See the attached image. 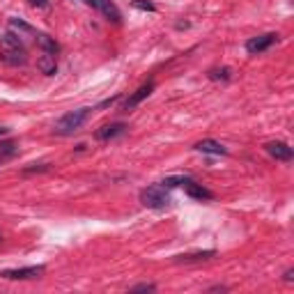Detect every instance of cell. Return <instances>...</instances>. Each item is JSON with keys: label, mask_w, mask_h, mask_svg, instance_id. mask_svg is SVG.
Listing matches in <instances>:
<instances>
[{"label": "cell", "mask_w": 294, "mask_h": 294, "mask_svg": "<svg viewBox=\"0 0 294 294\" xmlns=\"http://www.w3.org/2000/svg\"><path fill=\"white\" fill-rule=\"evenodd\" d=\"M140 202L145 207H150V209H165V207H170L172 198L163 184H154L140 191Z\"/></svg>", "instance_id": "1"}, {"label": "cell", "mask_w": 294, "mask_h": 294, "mask_svg": "<svg viewBox=\"0 0 294 294\" xmlns=\"http://www.w3.org/2000/svg\"><path fill=\"white\" fill-rule=\"evenodd\" d=\"M90 115V108H78V110H72V113L62 115L60 120L55 122V127H53V131H55L57 136H69V134H76L78 129L83 127V122L88 120Z\"/></svg>", "instance_id": "2"}, {"label": "cell", "mask_w": 294, "mask_h": 294, "mask_svg": "<svg viewBox=\"0 0 294 294\" xmlns=\"http://www.w3.org/2000/svg\"><path fill=\"white\" fill-rule=\"evenodd\" d=\"M46 269L41 267V264H37V267H21V269H7V271H3V278L7 280H28V278H39L41 274H44Z\"/></svg>", "instance_id": "3"}, {"label": "cell", "mask_w": 294, "mask_h": 294, "mask_svg": "<svg viewBox=\"0 0 294 294\" xmlns=\"http://www.w3.org/2000/svg\"><path fill=\"white\" fill-rule=\"evenodd\" d=\"M278 41V35L276 32H269V35H262V37H253V39L246 41V51L251 53V55H255V53H264L267 48H271Z\"/></svg>", "instance_id": "4"}, {"label": "cell", "mask_w": 294, "mask_h": 294, "mask_svg": "<svg viewBox=\"0 0 294 294\" xmlns=\"http://www.w3.org/2000/svg\"><path fill=\"white\" fill-rule=\"evenodd\" d=\"M152 92H154V81H147L145 85H140V88L136 90V92L131 94L127 101H124V110H134L136 106H138V103H143Z\"/></svg>", "instance_id": "5"}, {"label": "cell", "mask_w": 294, "mask_h": 294, "mask_svg": "<svg viewBox=\"0 0 294 294\" xmlns=\"http://www.w3.org/2000/svg\"><path fill=\"white\" fill-rule=\"evenodd\" d=\"M264 147H267V152L274 156L276 161H292V156H294L292 147H289L287 143H280V140H271V143H267Z\"/></svg>", "instance_id": "6"}, {"label": "cell", "mask_w": 294, "mask_h": 294, "mask_svg": "<svg viewBox=\"0 0 294 294\" xmlns=\"http://www.w3.org/2000/svg\"><path fill=\"white\" fill-rule=\"evenodd\" d=\"M92 7H97V10L108 21H113V23H122V14H120L117 5H115L113 0H94Z\"/></svg>", "instance_id": "7"}, {"label": "cell", "mask_w": 294, "mask_h": 294, "mask_svg": "<svg viewBox=\"0 0 294 294\" xmlns=\"http://www.w3.org/2000/svg\"><path fill=\"white\" fill-rule=\"evenodd\" d=\"M0 51L3 53H26V48H23L21 37H16L14 32H5V35L0 37Z\"/></svg>", "instance_id": "8"}, {"label": "cell", "mask_w": 294, "mask_h": 294, "mask_svg": "<svg viewBox=\"0 0 294 294\" xmlns=\"http://www.w3.org/2000/svg\"><path fill=\"white\" fill-rule=\"evenodd\" d=\"M124 131H127V124H124V122L106 124V127H101V129L94 134V138H97V140H110V138H115V136H122Z\"/></svg>", "instance_id": "9"}, {"label": "cell", "mask_w": 294, "mask_h": 294, "mask_svg": "<svg viewBox=\"0 0 294 294\" xmlns=\"http://www.w3.org/2000/svg\"><path fill=\"white\" fill-rule=\"evenodd\" d=\"M184 191H186V196L196 198V200H212V198H214V193L209 191V189H205L202 184H196L193 180H189L184 184Z\"/></svg>", "instance_id": "10"}, {"label": "cell", "mask_w": 294, "mask_h": 294, "mask_svg": "<svg viewBox=\"0 0 294 294\" xmlns=\"http://www.w3.org/2000/svg\"><path fill=\"white\" fill-rule=\"evenodd\" d=\"M196 150L202 152V154H216V156L227 154V150L221 143H216V140H200V143H196Z\"/></svg>", "instance_id": "11"}, {"label": "cell", "mask_w": 294, "mask_h": 294, "mask_svg": "<svg viewBox=\"0 0 294 294\" xmlns=\"http://www.w3.org/2000/svg\"><path fill=\"white\" fill-rule=\"evenodd\" d=\"M35 41H37V46H39L44 53H51V55H57V51H60V46H57V41L53 39V37L44 35V32H39V35L35 37Z\"/></svg>", "instance_id": "12"}, {"label": "cell", "mask_w": 294, "mask_h": 294, "mask_svg": "<svg viewBox=\"0 0 294 294\" xmlns=\"http://www.w3.org/2000/svg\"><path fill=\"white\" fill-rule=\"evenodd\" d=\"M37 67H39V72H41V74H46V76L55 74V69H57L55 55H51V53H41L39 60H37Z\"/></svg>", "instance_id": "13"}, {"label": "cell", "mask_w": 294, "mask_h": 294, "mask_svg": "<svg viewBox=\"0 0 294 294\" xmlns=\"http://www.w3.org/2000/svg\"><path fill=\"white\" fill-rule=\"evenodd\" d=\"M16 154H19V147H16L14 140H3V143H0V163L14 159Z\"/></svg>", "instance_id": "14"}, {"label": "cell", "mask_w": 294, "mask_h": 294, "mask_svg": "<svg viewBox=\"0 0 294 294\" xmlns=\"http://www.w3.org/2000/svg\"><path fill=\"white\" fill-rule=\"evenodd\" d=\"M0 60L16 67V65H26L28 57H26V53H3V51H0Z\"/></svg>", "instance_id": "15"}, {"label": "cell", "mask_w": 294, "mask_h": 294, "mask_svg": "<svg viewBox=\"0 0 294 294\" xmlns=\"http://www.w3.org/2000/svg\"><path fill=\"white\" fill-rule=\"evenodd\" d=\"M207 258H214V251H200V253L180 255L177 260H182V262H196V260H207Z\"/></svg>", "instance_id": "16"}, {"label": "cell", "mask_w": 294, "mask_h": 294, "mask_svg": "<svg viewBox=\"0 0 294 294\" xmlns=\"http://www.w3.org/2000/svg\"><path fill=\"white\" fill-rule=\"evenodd\" d=\"M209 78H212V81H230V78H232V72L227 67H221V69L216 67L209 72Z\"/></svg>", "instance_id": "17"}, {"label": "cell", "mask_w": 294, "mask_h": 294, "mask_svg": "<svg viewBox=\"0 0 294 294\" xmlns=\"http://www.w3.org/2000/svg\"><path fill=\"white\" fill-rule=\"evenodd\" d=\"M189 180H191V177H165V180L161 182V184H163L165 189H172V186H180V184L184 186Z\"/></svg>", "instance_id": "18"}, {"label": "cell", "mask_w": 294, "mask_h": 294, "mask_svg": "<svg viewBox=\"0 0 294 294\" xmlns=\"http://www.w3.org/2000/svg\"><path fill=\"white\" fill-rule=\"evenodd\" d=\"M131 5L136 7V10H145V12H156L154 3H150V0H134Z\"/></svg>", "instance_id": "19"}, {"label": "cell", "mask_w": 294, "mask_h": 294, "mask_svg": "<svg viewBox=\"0 0 294 294\" xmlns=\"http://www.w3.org/2000/svg\"><path fill=\"white\" fill-rule=\"evenodd\" d=\"M10 28H14V30H21V32H32V28L28 26V23H23L21 19H10Z\"/></svg>", "instance_id": "20"}, {"label": "cell", "mask_w": 294, "mask_h": 294, "mask_svg": "<svg viewBox=\"0 0 294 294\" xmlns=\"http://www.w3.org/2000/svg\"><path fill=\"white\" fill-rule=\"evenodd\" d=\"M154 289H156L154 283H140L136 287H131V292H154Z\"/></svg>", "instance_id": "21"}, {"label": "cell", "mask_w": 294, "mask_h": 294, "mask_svg": "<svg viewBox=\"0 0 294 294\" xmlns=\"http://www.w3.org/2000/svg\"><path fill=\"white\" fill-rule=\"evenodd\" d=\"M30 5H35V7H44V10H46V7H48V0H30Z\"/></svg>", "instance_id": "22"}, {"label": "cell", "mask_w": 294, "mask_h": 294, "mask_svg": "<svg viewBox=\"0 0 294 294\" xmlns=\"http://www.w3.org/2000/svg\"><path fill=\"white\" fill-rule=\"evenodd\" d=\"M285 280H287V283L294 280V269H287V271H285Z\"/></svg>", "instance_id": "23"}, {"label": "cell", "mask_w": 294, "mask_h": 294, "mask_svg": "<svg viewBox=\"0 0 294 294\" xmlns=\"http://www.w3.org/2000/svg\"><path fill=\"white\" fill-rule=\"evenodd\" d=\"M7 134V129H5V127H0V136H5Z\"/></svg>", "instance_id": "24"}, {"label": "cell", "mask_w": 294, "mask_h": 294, "mask_svg": "<svg viewBox=\"0 0 294 294\" xmlns=\"http://www.w3.org/2000/svg\"><path fill=\"white\" fill-rule=\"evenodd\" d=\"M0 242H3V232H0Z\"/></svg>", "instance_id": "25"}]
</instances>
